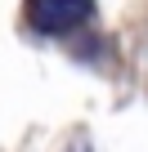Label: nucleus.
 Listing matches in <instances>:
<instances>
[{
	"label": "nucleus",
	"instance_id": "f257e3e1",
	"mask_svg": "<svg viewBox=\"0 0 148 152\" xmlns=\"http://www.w3.org/2000/svg\"><path fill=\"white\" fill-rule=\"evenodd\" d=\"M94 9V0H27V23L45 36H63L81 27Z\"/></svg>",
	"mask_w": 148,
	"mask_h": 152
}]
</instances>
